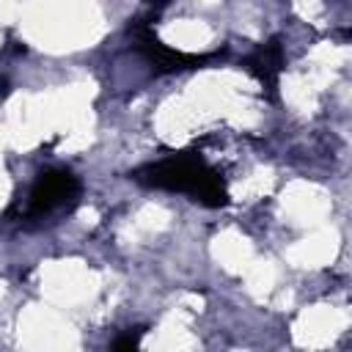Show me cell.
Returning <instances> with one entry per match:
<instances>
[{
    "instance_id": "cell-2",
    "label": "cell",
    "mask_w": 352,
    "mask_h": 352,
    "mask_svg": "<svg viewBox=\"0 0 352 352\" xmlns=\"http://www.w3.org/2000/svg\"><path fill=\"white\" fill-rule=\"evenodd\" d=\"M74 195H77V179L69 170H47V173H41V179L30 190L28 212L30 214H47V212L63 206L66 201H72Z\"/></svg>"
},
{
    "instance_id": "cell-1",
    "label": "cell",
    "mask_w": 352,
    "mask_h": 352,
    "mask_svg": "<svg viewBox=\"0 0 352 352\" xmlns=\"http://www.w3.org/2000/svg\"><path fill=\"white\" fill-rule=\"evenodd\" d=\"M138 179L151 184V187H162V190H173V192H187L195 201L204 204H223L226 201V190L220 176L206 168L201 160L179 154V157H168L157 165H148L143 170H138Z\"/></svg>"
},
{
    "instance_id": "cell-3",
    "label": "cell",
    "mask_w": 352,
    "mask_h": 352,
    "mask_svg": "<svg viewBox=\"0 0 352 352\" xmlns=\"http://www.w3.org/2000/svg\"><path fill=\"white\" fill-rule=\"evenodd\" d=\"M148 3H157V6H162V3H168V0H148Z\"/></svg>"
}]
</instances>
